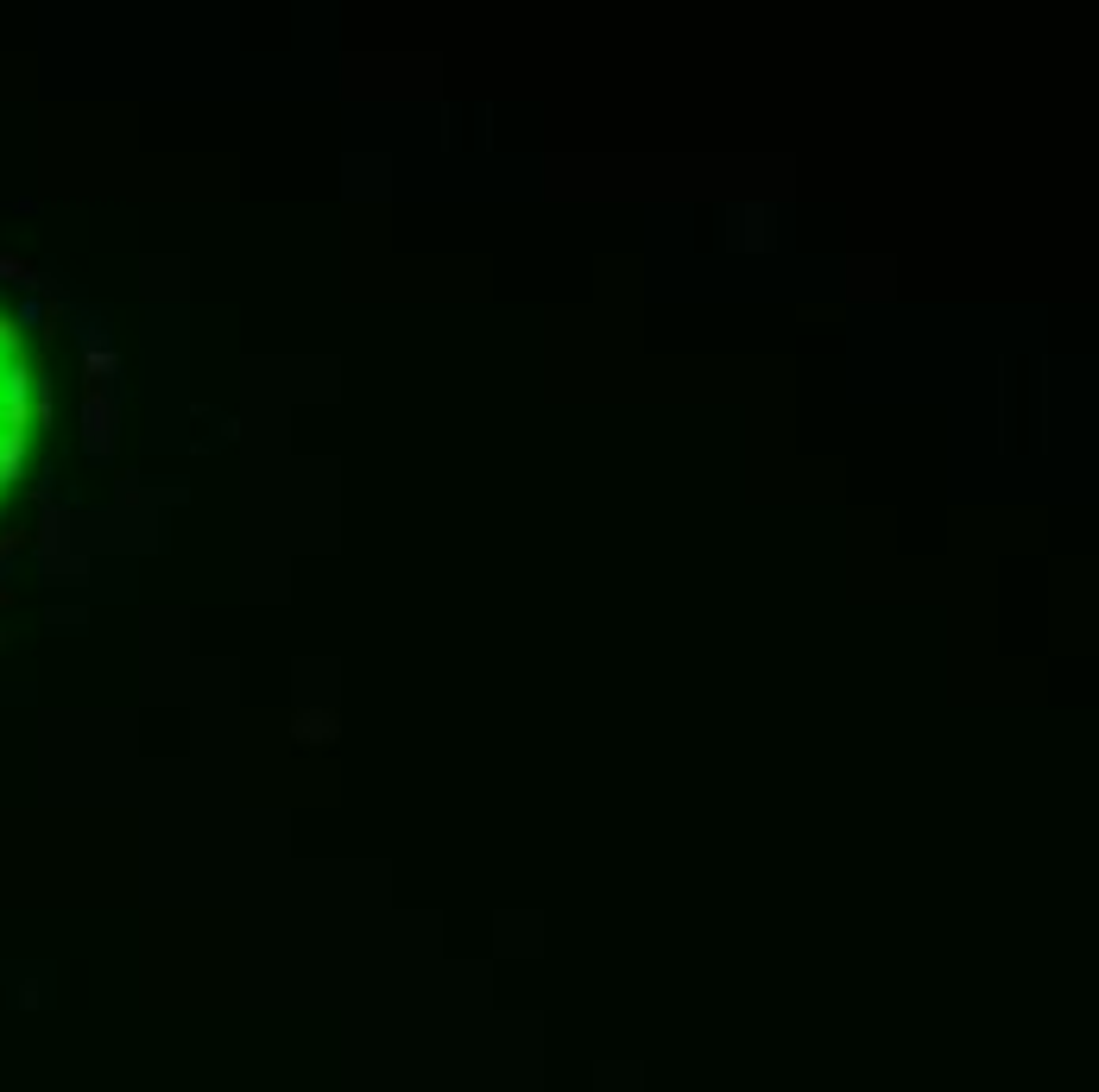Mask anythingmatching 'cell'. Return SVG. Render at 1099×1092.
I'll list each match as a JSON object with an SVG mask.
<instances>
[{"instance_id":"6da1fadb","label":"cell","mask_w":1099,"mask_h":1092,"mask_svg":"<svg viewBox=\"0 0 1099 1092\" xmlns=\"http://www.w3.org/2000/svg\"><path fill=\"white\" fill-rule=\"evenodd\" d=\"M291 739H297V746H335V714H329V708H303V714L291 720Z\"/></svg>"},{"instance_id":"7a4b0ae2","label":"cell","mask_w":1099,"mask_h":1092,"mask_svg":"<svg viewBox=\"0 0 1099 1092\" xmlns=\"http://www.w3.org/2000/svg\"><path fill=\"white\" fill-rule=\"evenodd\" d=\"M114 442H107V404H101V392L89 398V455H107Z\"/></svg>"}]
</instances>
